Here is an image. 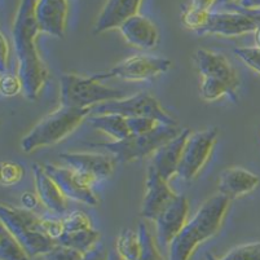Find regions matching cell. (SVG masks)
Masks as SVG:
<instances>
[{
  "instance_id": "obj_4",
  "label": "cell",
  "mask_w": 260,
  "mask_h": 260,
  "mask_svg": "<svg viewBox=\"0 0 260 260\" xmlns=\"http://www.w3.org/2000/svg\"><path fill=\"white\" fill-rule=\"evenodd\" d=\"M124 98L126 92L105 86L94 75L83 77L78 74H63L60 79L61 106L92 109L100 104Z\"/></svg>"
},
{
  "instance_id": "obj_2",
  "label": "cell",
  "mask_w": 260,
  "mask_h": 260,
  "mask_svg": "<svg viewBox=\"0 0 260 260\" xmlns=\"http://www.w3.org/2000/svg\"><path fill=\"white\" fill-rule=\"evenodd\" d=\"M229 205L231 200L220 193L205 201L171 242L169 260H190L198 246L214 237L221 228Z\"/></svg>"
},
{
  "instance_id": "obj_40",
  "label": "cell",
  "mask_w": 260,
  "mask_h": 260,
  "mask_svg": "<svg viewBox=\"0 0 260 260\" xmlns=\"http://www.w3.org/2000/svg\"><path fill=\"white\" fill-rule=\"evenodd\" d=\"M216 3H217V0H191L190 7L201 9V11L210 12V9H211Z\"/></svg>"
},
{
  "instance_id": "obj_34",
  "label": "cell",
  "mask_w": 260,
  "mask_h": 260,
  "mask_svg": "<svg viewBox=\"0 0 260 260\" xmlns=\"http://www.w3.org/2000/svg\"><path fill=\"white\" fill-rule=\"evenodd\" d=\"M0 92L4 98H13L20 92H22V83H21L18 75L2 73L0 79Z\"/></svg>"
},
{
  "instance_id": "obj_26",
  "label": "cell",
  "mask_w": 260,
  "mask_h": 260,
  "mask_svg": "<svg viewBox=\"0 0 260 260\" xmlns=\"http://www.w3.org/2000/svg\"><path fill=\"white\" fill-rule=\"evenodd\" d=\"M236 92H237V89L232 88L223 80L212 79V78H201L200 93L203 100L215 101L219 100L223 96H231L232 100L235 101L237 99Z\"/></svg>"
},
{
  "instance_id": "obj_7",
  "label": "cell",
  "mask_w": 260,
  "mask_h": 260,
  "mask_svg": "<svg viewBox=\"0 0 260 260\" xmlns=\"http://www.w3.org/2000/svg\"><path fill=\"white\" fill-rule=\"evenodd\" d=\"M91 114H119L126 118L148 117L167 126H177L172 115L162 108L158 100L148 93H136L129 98L100 104L92 108Z\"/></svg>"
},
{
  "instance_id": "obj_5",
  "label": "cell",
  "mask_w": 260,
  "mask_h": 260,
  "mask_svg": "<svg viewBox=\"0 0 260 260\" xmlns=\"http://www.w3.org/2000/svg\"><path fill=\"white\" fill-rule=\"evenodd\" d=\"M0 220L2 225L15 236L30 256L46 255L57 245L56 241L40 231V217L30 210L3 203L0 206Z\"/></svg>"
},
{
  "instance_id": "obj_17",
  "label": "cell",
  "mask_w": 260,
  "mask_h": 260,
  "mask_svg": "<svg viewBox=\"0 0 260 260\" xmlns=\"http://www.w3.org/2000/svg\"><path fill=\"white\" fill-rule=\"evenodd\" d=\"M194 61L197 63L201 78H212L223 80L232 88L237 89L238 79L236 70L226 56L210 49L200 48L194 53Z\"/></svg>"
},
{
  "instance_id": "obj_20",
  "label": "cell",
  "mask_w": 260,
  "mask_h": 260,
  "mask_svg": "<svg viewBox=\"0 0 260 260\" xmlns=\"http://www.w3.org/2000/svg\"><path fill=\"white\" fill-rule=\"evenodd\" d=\"M260 177L251 171L241 167H229L221 171L219 176L217 190L229 200H236L249 194L259 186Z\"/></svg>"
},
{
  "instance_id": "obj_19",
  "label": "cell",
  "mask_w": 260,
  "mask_h": 260,
  "mask_svg": "<svg viewBox=\"0 0 260 260\" xmlns=\"http://www.w3.org/2000/svg\"><path fill=\"white\" fill-rule=\"evenodd\" d=\"M119 31L129 46L141 51L154 49L159 43V31L157 26L141 15L128 18L120 26Z\"/></svg>"
},
{
  "instance_id": "obj_24",
  "label": "cell",
  "mask_w": 260,
  "mask_h": 260,
  "mask_svg": "<svg viewBox=\"0 0 260 260\" xmlns=\"http://www.w3.org/2000/svg\"><path fill=\"white\" fill-rule=\"evenodd\" d=\"M115 250L123 260H139L141 252L139 232L132 229H123L117 238Z\"/></svg>"
},
{
  "instance_id": "obj_14",
  "label": "cell",
  "mask_w": 260,
  "mask_h": 260,
  "mask_svg": "<svg viewBox=\"0 0 260 260\" xmlns=\"http://www.w3.org/2000/svg\"><path fill=\"white\" fill-rule=\"evenodd\" d=\"M256 29L257 23L241 11L211 12L206 27L198 34H211L224 38H235L249 34V32H255Z\"/></svg>"
},
{
  "instance_id": "obj_32",
  "label": "cell",
  "mask_w": 260,
  "mask_h": 260,
  "mask_svg": "<svg viewBox=\"0 0 260 260\" xmlns=\"http://www.w3.org/2000/svg\"><path fill=\"white\" fill-rule=\"evenodd\" d=\"M63 226H65V233L68 232L83 231V229L92 228L89 217L83 211H73L69 215H66L62 219Z\"/></svg>"
},
{
  "instance_id": "obj_9",
  "label": "cell",
  "mask_w": 260,
  "mask_h": 260,
  "mask_svg": "<svg viewBox=\"0 0 260 260\" xmlns=\"http://www.w3.org/2000/svg\"><path fill=\"white\" fill-rule=\"evenodd\" d=\"M171 66L172 62L169 58L149 54H136L120 61L108 72L94 74V77L99 80L110 78H119L124 80H149L167 73L171 69Z\"/></svg>"
},
{
  "instance_id": "obj_27",
  "label": "cell",
  "mask_w": 260,
  "mask_h": 260,
  "mask_svg": "<svg viewBox=\"0 0 260 260\" xmlns=\"http://www.w3.org/2000/svg\"><path fill=\"white\" fill-rule=\"evenodd\" d=\"M138 232L141 245V252L139 260H165L162 254L159 252L154 238L150 235L148 226L140 221L138 225Z\"/></svg>"
},
{
  "instance_id": "obj_42",
  "label": "cell",
  "mask_w": 260,
  "mask_h": 260,
  "mask_svg": "<svg viewBox=\"0 0 260 260\" xmlns=\"http://www.w3.org/2000/svg\"><path fill=\"white\" fill-rule=\"evenodd\" d=\"M108 260H123V259L119 256V254L117 252V250H110V251H109Z\"/></svg>"
},
{
  "instance_id": "obj_10",
  "label": "cell",
  "mask_w": 260,
  "mask_h": 260,
  "mask_svg": "<svg viewBox=\"0 0 260 260\" xmlns=\"http://www.w3.org/2000/svg\"><path fill=\"white\" fill-rule=\"evenodd\" d=\"M43 167L68 200L84 203L92 207L99 206L100 198L92 189V184L87 181L82 175L70 167H60L52 163H46Z\"/></svg>"
},
{
  "instance_id": "obj_12",
  "label": "cell",
  "mask_w": 260,
  "mask_h": 260,
  "mask_svg": "<svg viewBox=\"0 0 260 260\" xmlns=\"http://www.w3.org/2000/svg\"><path fill=\"white\" fill-rule=\"evenodd\" d=\"M176 193L172 190L169 181L163 179L157 170L150 165L146 171L145 193L141 202V216L154 221L162 210L176 198Z\"/></svg>"
},
{
  "instance_id": "obj_36",
  "label": "cell",
  "mask_w": 260,
  "mask_h": 260,
  "mask_svg": "<svg viewBox=\"0 0 260 260\" xmlns=\"http://www.w3.org/2000/svg\"><path fill=\"white\" fill-rule=\"evenodd\" d=\"M40 231L49 238L57 242L61 236L65 233V226H63L62 219H40Z\"/></svg>"
},
{
  "instance_id": "obj_33",
  "label": "cell",
  "mask_w": 260,
  "mask_h": 260,
  "mask_svg": "<svg viewBox=\"0 0 260 260\" xmlns=\"http://www.w3.org/2000/svg\"><path fill=\"white\" fill-rule=\"evenodd\" d=\"M127 124H128L131 135H143L153 131L162 123L148 117H131L127 118Z\"/></svg>"
},
{
  "instance_id": "obj_25",
  "label": "cell",
  "mask_w": 260,
  "mask_h": 260,
  "mask_svg": "<svg viewBox=\"0 0 260 260\" xmlns=\"http://www.w3.org/2000/svg\"><path fill=\"white\" fill-rule=\"evenodd\" d=\"M0 259L29 260L30 255L8 229L0 226Z\"/></svg>"
},
{
  "instance_id": "obj_39",
  "label": "cell",
  "mask_w": 260,
  "mask_h": 260,
  "mask_svg": "<svg viewBox=\"0 0 260 260\" xmlns=\"http://www.w3.org/2000/svg\"><path fill=\"white\" fill-rule=\"evenodd\" d=\"M0 47H2V58H0V62H2V73H6V68L7 63H8L9 56V46L3 32L0 34Z\"/></svg>"
},
{
  "instance_id": "obj_11",
  "label": "cell",
  "mask_w": 260,
  "mask_h": 260,
  "mask_svg": "<svg viewBox=\"0 0 260 260\" xmlns=\"http://www.w3.org/2000/svg\"><path fill=\"white\" fill-rule=\"evenodd\" d=\"M60 159L68 165V167L77 171L78 174L91 184L105 180L112 176L115 166V158L110 154L103 153H61Z\"/></svg>"
},
{
  "instance_id": "obj_37",
  "label": "cell",
  "mask_w": 260,
  "mask_h": 260,
  "mask_svg": "<svg viewBox=\"0 0 260 260\" xmlns=\"http://www.w3.org/2000/svg\"><path fill=\"white\" fill-rule=\"evenodd\" d=\"M109 251H106L103 245H96L87 254H84L83 260H108Z\"/></svg>"
},
{
  "instance_id": "obj_31",
  "label": "cell",
  "mask_w": 260,
  "mask_h": 260,
  "mask_svg": "<svg viewBox=\"0 0 260 260\" xmlns=\"http://www.w3.org/2000/svg\"><path fill=\"white\" fill-rule=\"evenodd\" d=\"M235 54L247 65L251 70L260 74V48L259 47H238L235 49Z\"/></svg>"
},
{
  "instance_id": "obj_16",
  "label": "cell",
  "mask_w": 260,
  "mask_h": 260,
  "mask_svg": "<svg viewBox=\"0 0 260 260\" xmlns=\"http://www.w3.org/2000/svg\"><path fill=\"white\" fill-rule=\"evenodd\" d=\"M143 0H106L94 22L93 32L104 34L119 29L128 18L139 15Z\"/></svg>"
},
{
  "instance_id": "obj_45",
  "label": "cell",
  "mask_w": 260,
  "mask_h": 260,
  "mask_svg": "<svg viewBox=\"0 0 260 260\" xmlns=\"http://www.w3.org/2000/svg\"><path fill=\"white\" fill-rule=\"evenodd\" d=\"M206 260H221V259H219V257L214 256V255H212V254L207 252V254H206Z\"/></svg>"
},
{
  "instance_id": "obj_23",
  "label": "cell",
  "mask_w": 260,
  "mask_h": 260,
  "mask_svg": "<svg viewBox=\"0 0 260 260\" xmlns=\"http://www.w3.org/2000/svg\"><path fill=\"white\" fill-rule=\"evenodd\" d=\"M99 241H100V233L96 229L88 228L83 229V231L63 233L60 240L57 241V243L77 250L84 255L89 250L93 249L94 246L99 245Z\"/></svg>"
},
{
  "instance_id": "obj_8",
  "label": "cell",
  "mask_w": 260,
  "mask_h": 260,
  "mask_svg": "<svg viewBox=\"0 0 260 260\" xmlns=\"http://www.w3.org/2000/svg\"><path fill=\"white\" fill-rule=\"evenodd\" d=\"M216 139V128L191 132L184 146L183 157L177 169V176H180L185 181L193 180L209 162Z\"/></svg>"
},
{
  "instance_id": "obj_22",
  "label": "cell",
  "mask_w": 260,
  "mask_h": 260,
  "mask_svg": "<svg viewBox=\"0 0 260 260\" xmlns=\"http://www.w3.org/2000/svg\"><path fill=\"white\" fill-rule=\"evenodd\" d=\"M91 127L104 132L113 141L124 140L131 135L127 124V118L119 114H91L87 118Z\"/></svg>"
},
{
  "instance_id": "obj_1",
  "label": "cell",
  "mask_w": 260,
  "mask_h": 260,
  "mask_svg": "<svg viewBox=\"0 0 260 260\" xmlns=\"http://www.w3.org/2000/svg\"><path fill=\"white\" fill-rule=\"evenodd\" d=\"M37 0H20L12 37L17 54V75L22 83L25 98L35 100L46 87L49 78L48 66L39 53L37 38L42 32L35 16Z\"/></svg>"
},
{
  "instance_id": "obj_13",
  "label": "cell",
  "mask_w": 260,
  "mask_h": 260,
  "mask_svg": "<svg viewBox=\"0 0 260 260\" xmlns=\"http://www.w3.org/2000/svg\"><path fill=\"white\" fill-rule=\"evenodd\" d=\"M188 215L189 201L184 196L177 194L154 220L157 241L160 246L170 247L175 237L188 223Z\"/></svg>"
},
{
  "instance_id": "obj_38",
  "label": "cell",
  "mask_w": 260,
  "mask_h": 260,
  "mask_svg": "<svg viewBox=\"0 0 260 260\" xmlns=\"http://www.w3.org/2000/svg\"><path fill=\"white\" fill-rule=\"evenodd\" d=\"M39 198H38L37 193H31V191H25L22 196H21V203L23 205V209L30 210L32 211L34 209H37L38 203H39Z\"/></svg>"
},
{
  "instance_id": "obj_29",
  "label": "cell",
  "mask_w": 260,
  "mask_h": 260,
  "mask_svg": "<svg viewBox=\"0 0 260 260\" xmlns=\"http://www.w3.org/2000/svg\"><path fill=\"white\" fill-rule=\"evenodd\" d=\"M221 260H260V242L237 246L226 252Z\"/></svg>"
},
{
  "instance_id": "obj_3",
  "label": "cell",
  "mask_w": 260,
  "mask_h": 260,
  "mask_svg": "<svg viewBox=\"0 0 260 260\" xmlns=\"http://www.w3.org/2000/svg\"><path fill=\"white\" fill-rule=\"evenodd\" d=\"M92 109L60 106L43 117L21 140V149L32 153L38 149L54 145L66 139L91 115Z\"/></svg>"
},
{
  "instance_id": "obj_30",
  "label": "cell",
  "mask_w": 260,
  "mask_h": 260,
  "mask_svg": "<svg viewBox=\"0 0 260 260\" xmlns=\"http://www.w3.org/2000/svg\"><path fill=\"white\" fill-rule=\"evenodd\" d=\"M25 175V169L20 163L16 162H4L2 163L0 170V181L3 185H15L22 180Z\"/></svg>"
},
{
  "instance_id": "obj_28",
  "label": "cell",
  "mask_w": 260,
  "mask_h": 260,
  "mask_svg": "<svg viewBox=\"0 0 260 260\" xmlns=\"http://www.w3.org/2000/svg\"><path fill=\"white\" fill-rule=\"evenodd\" d=\"M210 13H211V12L201 11V9L189 7V8L183 13L181 22H183V25L185 26L186 29L201 32L205 27H206L207 22H209Z\"/></svg>"
},
{
  "instance_id": "obj_6",
  "label": "cell",
  "mask_w": 260,
  "mask_h": 260,
  "mask_svg": "<svg viewBox=\"0 0 260 260\" xmlns=\"http://www.w3.org/2000/svg\"><path fill=\"white\" fill-rule=\"evenodd\" d=\"M180 129L176 126L159 124L153 131L143 135H129L128 138L119 141H108V143H92L91 146L105 149L112 154L117 162L127 163L141 159L148 155H153L158 149L176 138Z\"/></svg>"
},
{
  "instance_id": "obj_41",
  "label": "cell",
  "mask_w": 260,
  "mask_h": 260,
  "mask_svg": "<svg viewBox=\"0 0 260 260\" xmlns=\"http://www.w3.org/2000/svg\"><path fill=\"white\" fill-rule=\"evenodd\" d=\"M236 4L242 9H260V0H238Z\"/></svg>"
},
{
  "instance_id": "obj_21",
  "label": "cell",
  "mask_w": 260,
  "mask_h": 260,
  "mask_svg": "<svg viewBox=\"0 0 260 260\" xmlns=\"http://www.w3.org/2000/svg\"><path fill=\"white\" fill-rule=\"evenodd\" d=\"M35 189L40 203L53 214H65L68 211V198L58 185L47 174L42 165H32Z\"/></svg>"
},
{
  "instance_id": "obj_35",
  "label": "cell",
  "mask_w": 260,
  "mask_h": 260,
  "mask_svg": "<svg viewBox=\"0 0 260 260\" xmlns=\"http://www.w3.org/2000/svg\"><path fill=\"white\" fill-rule=\"evenodd\" d=\"M43 256L44 260H83L84 255L77 250L57 243L51 251H48Z\"/></svg>"
},
{
  "instance_id": "obj_15",
  "label": "cell",
  "mask_w": 260,
  "mask_h": 260,
  "mask_svg": "<svg viewBox=\"0 0 260 260\" xmlns=\"http://www.w3.org/2000/svg\"><path fill=\"white\" fill-rule=\"evenodd\" d=\"M35 16L42 32L63 38L69 16V0H37Z\"/></svg>"
},
{
  "instance_id": "obj_44",
  "label": "cell",
  "mask_w": 260,
  "mask_h": 260,
  "mask_svg": "<svg viewBox=\"0 0 260 260\" xmlns=\"http://www.w3.org/2000/svg\"><path fill=\"white\" fill-rule=\"evenodd\" d=\"M238 0H217V3H221V4H231V3H237Z\"/></svg>"
},
{
  "instance_id": "obj_43",
  "label": "cell",
  "mask_w": 260,
  "mask_h": 260,
  "mask_svg": "<svg viewBox=\"0 0 260 260\" xmlns=\"http://www.w3.org/2000/svg\"><path fill=\"white\" fill-rule=\"evenodd\" d=\"M255 43L260 48V26H257V29L255 30Z\"/></svg>"
},
{
  "instance_id": "obj_18",
  "label": "cell",
  "mask_w": 260,
  "mask_h": 260,
  "mask_svg": "<svg viewBox=\"0 0 260 260\" xmlns=\"http://www.w3.org/2000/svg\"><path fill=\"white\" fill-rule=\"evenodd\" d=\"M190 134L191 131L189 128L181 129L176 138L167 141L153 154L152 166L167 181H170L171 177L177 175V169H179L181 157H183L184 146H185Z\"/></svg>"
}]
</instances>
